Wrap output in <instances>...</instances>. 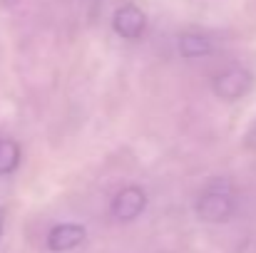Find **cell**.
Listing matches in <instances>:
<instances>
[{
	"instance_id": "obj_8",
	"label": "cell",
	"mask_w": 256,
	"mask_h": 253,
	"mask_svg": "<svg viewBox=\"0 0 256 253\" xmlns=\"http://www.w3.org/2000/svg\"><path fill=\"white\" fill-rule=\"evenodd\" d=\"M244 147L252 149V152H256V119L252 122V127H249L246 134H244Z\"/></svg>"
},
{
	"instance_id": "obj_3",
	"label": "cell",
	"mask_w": 256,
	"mask_h": 253,
	"mask_svg": "<svg viewBox=\"0 0 256 253\" xmlns=\"http://www.w3.org/2000/svg\"><path fill=\"white\" fill-rule=\"evenodd\" d=\"M147 209V191L137 184H130L124 189H120L110 204V214L122 221V224H130L134 219L142 216V211Z\"/></svg>"
},
{
	"instance_id": "obj_9",
	"label": "cell",
	"mask_w": 256,
	"mask_h": 253,
	"mask_svg": "<svg viewBox=\"0 0 256 253\" xmlns=\"http://www.w3.org/2000/svg\"><path fill=\"white\" fill-rule=\"evenodd\" d=\"M2 226H5V211L0 209V236H2Z\"/></svg>"
},
{
	"instance_id": "obj_1",
	"label": "cell",
	"mask_w": 256,
	"mask_h": 253,
	"mask_svg": "<svg viewBox=\"0 0 256 253\" xmlns=\"http://www.w3.org/2000/svg\"><path fill=\"white\" fill-rule=\"evenodd\" d=\"M194 211L206 224H224V221H229L234 216V211H236L234 184L226 181V179H212L202 189Z\"/></svg>"
},
{
	"instance_id": "obj_4",
	"label": "cell",
	"mask_w": 256,
	"mask_h": 253,
	"mask_svg": "<svg viewBox=\"0 0 256 253\" xmlns=\"http://www.w3.org/2000/svg\"><path fill=\"white\" fill-rule=\"evenodd\" d=\"M112 30L122 40H140L144 35V30H147V15H144V10H140L132 2L117 7L114 15H112Z\"/></svg>"
},
{
	"instance_id": "obj_2",
	"label": "cell",
	"mask_w": 256,
	"mask_h": 253,
	"mask_svg": "<svg viewBox=\"0 0 256 253\" xmlns=\"http://www.w3.org/2000/svg\"><path fill=\"white\" fill-rule=\"evenodd\" d=\"M252 87H254V75L246 67H226L214 77L212 92L224 102H236V99L246 97L252 92Z\"/></svg>"
},
{
	"instance_id": "obj_10",
	"label": "cell",
	"mask_w": 256,
	"mask_h": 253,
	"mask_svg": "<svg viewBox=\"0 0 256 253\" xmlns=\"http://www.w3.org/2000/svg\"><path fill=\"white\" fill-rule=\"evenodd\" d=\"M10 2H12V0H10Z\"/></svg>"
},
{
	"instance_id": "obj_5",
	"label": "cell",
	"mask_w": 256,
	"mask_h": 253,
	"mask_svg": "<svg viewBox=\"0 0 256 253\" xmlns=\"http://www.w3.org/2000/svg\"><path fill=\"white\" fill-rule=\"evenodd\" d=\"M85 239H87L85 226H80V224H58V226L50 229L45 244H48V249L52 253H65L78 249Z\"/></svg>"
},
{
	"instance_id": "obj_6",
	"label": "cell",
	"mask_w": 256,
	"mask_h": 253,
	"mask_svg": "<svg viewBox=\"0 0 256 253\" xmlns=\"http://www.w3.org/2000/svg\"><path fill=\"white\" fill-rule=\"evenodd\" d=\"M214 52V45L206 35L202 32H184L179 35V55L186 60H199Z\"/></svg>"
},
{
	"instance_id": "obj_7",
	"label": "cell",
	"mask_w": 256,
	"mask_h": 253,
	"mask_svg": "<svg viewBox=\"0 0 256 253\" xmlns=\"http://www.w3.org/2000/svg\"><path fill=\"white\" fill-rule=\"evenodd\" d=\"M20 144L15 139H0V176H8L20 167Z\"/></svg>"
}]
</instances>
